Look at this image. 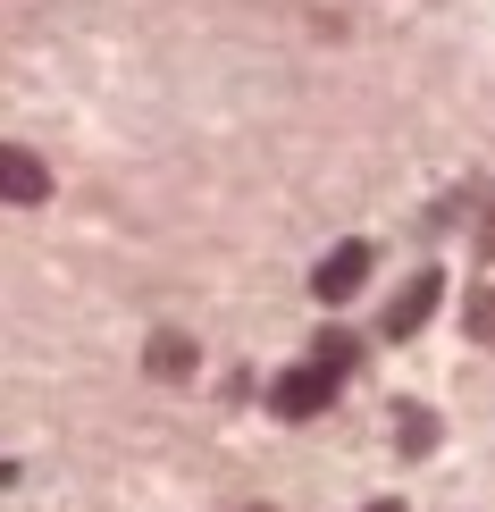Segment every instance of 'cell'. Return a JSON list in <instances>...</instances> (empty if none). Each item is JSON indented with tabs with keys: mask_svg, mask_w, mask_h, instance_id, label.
Listing matches in <instances>:
<instances>
[{
	"mask_svg": "<svg viewBox=\"0 0 495 512\" xmlns=\"http://www.w3.org/2000/svg\"><path fill=\"white\" fill-rule=\"evenodd\" d=\"M143 370H152V378H193V336L185 328H160L152 353H143Z\"/></svg>",
	"mask_w": 495,
	"mask_h": 512,
	"instance_id": "cell-5",
	"label": "cell"
},
{
	"mask_svg": "<svg viewBox=\"0 0 495 512\" xmlns=\"http://www.w3.org/2000/svg\"><path fill=\"white\" fill-rule=\"evenodd\" d=\"M361 277H370V244H336L328 261L311 269V294H319V303H344V294H353Z\"/></svg>",
	"mask_w": 495,
	"mask_h": 512,
	"instance_id": "cell-3",
	"label": "cell"
},
{
	"mask_svg": "<svg viewBox=\"0 0 495 512\" xmlns=\"http://www.w3.org/2000/svg\"><path fill=\"white\" fill-rule=\"evenodd\" d=\"M395 437H403V454H428V445H437V420H428V412H403Z\"/></svg>",
	"mask_w": 495,
	"mask_h": 512,
	"instance_id": "cell-6",
	"label": "cell"
},
{
	"mask_svg": "<svg viewBox=\"0 0 495 512\" xmlns=\"http://www.w3.org/2000/svg\"><path fill=\"white\" fill-rule=\"evenodd\" d=\"M328 395H336V370H328V361H303V370H286V378L269 387V403H277L286 420H311V412H328Z\"/></svg>",
	"mask_w": 495,
	"mask_h": 512,
	"instance_id": "cell-1",
	"label": "cell"
},
{
	"mask_svg": "<svg viewBox=\"0 0 495 512\" xmlns=\"http://www.w3.org/2000/svg\"><path fill=\"white\" fill-rule=\"evenodd\" d=\"M470 336H479V345H495V294H470Z\"/></svg>",
	"mask_w": 495,
	"mask_h": 512,
	"instance_id": "cell-7",
	"label": "cell"
},
{
	"mask_svg": "<svg viewBox=\"0 0 495 512\" xmlns=\"http://www.w3.org/2000/svg\"><path fill=\"white\" fill-rule=\"evenodd\" d=\"M437 294H445V277H437V269H420L412 286H403L395 303H386V336H420V319L437 311Z\"/></svg>",
	"mask_w": 495,
	"mask_h": 512,
	"instance_id": "cell-4",
	"label": "cell"
},
{
	"mask_svg": "<svg viewBox=\"0 0 495 512\" xmlns=\"http://www.w3.org/2000/svg\"><path fill=\"white\" fill-rule=\"evenodd\" d=\"M370 512H395V504H370Z\"/></svg>",
	"mask_w": 495,
	"mask_h": 512,
	"instance_id": "cell-8",
	"label": "cell"
},
{
	"mask_svg": "<svg viewBox=\"0 0 495 512\" xmlns=\"http://www.w3.org/2000/svg\"><path fill=\"white\" fill-rule=\"evenodd\" d=\"M42 194H51V168H42L26 143H0V202H17V210H34Z\"/></svg>",
	"mask_w": 495,
	"mask_h": 512,
	"instance_id": "cell-2",
	"label": "cell"
}]
</instances>
